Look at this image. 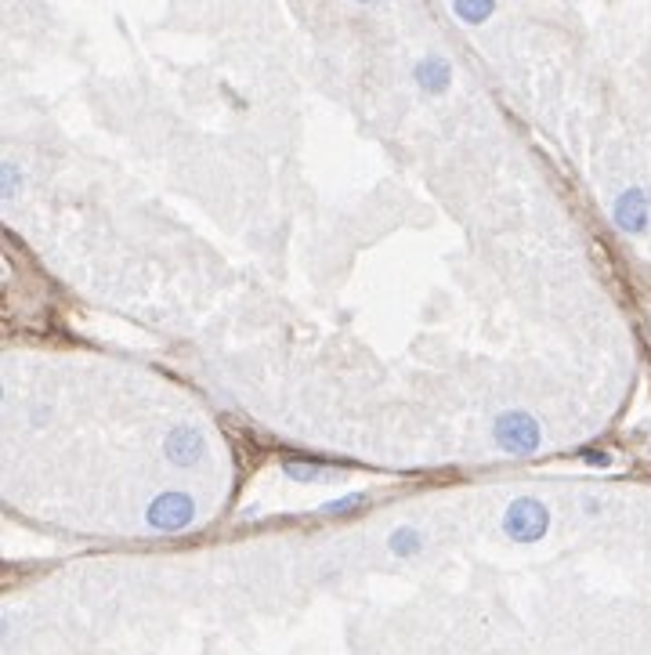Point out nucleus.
Instances as JSON below:
<instances>
[{"mask_svg":"<svg viewBox=\"0 0 651 655\" xmlns=\"http://www.w3.org/2000/svg\"><path fill=\"white\" fill-rule=\"evenodd\" d=\"M359 4H377V0H359Z\"/></svg>","mask_w":651,"mask_h":655,"instance_id":"13","label":"nucleus"},{"mask_svg":"<svg viewBox=\"0 0 651 655\" xmlns=\"http://www.w3.org/2000/svg\"><path fill=\"white\" fill-rule=\"evenodd\" d=\"M547 525H550V514L547 507L532 500V496H521L514 504L507 507L503 514V532H507L514 543H536L547 536Z\"/></svg>","mask_w":651,"mask_h":655,"instance_id":"2","label":"nucleus"},{"mask_svg":"<svg viewBox=\"0 0 651 655\" xmlns=\"http://www.w3.org/2000/svg\"><path fill=\"white\" fill-rule=\"evenodd\" d=\"M163 453H167V460L174 467H196L203 460V453H207V438L192 424H178L167 435V442H163Z\"/></svg>","mask_w":651,"mask_h":655,"instance_id":"5","label":"nucleus"},{"mask_svg":"<svg viewBox=\"0 0 651 655\" xmlns=\"http://www.w3.org/2000/svg\"><path fill=\"white\" fill-rule=\"evenodd\" d=\"M0 181H4V200H11L15 192H19V167L15 163H4V174H0Z\"/></svg>","mask_w":651,"mask_h":655,"instance_id":"10","label":"nucleus"},{"mask_svg":"<svg viewBox=\"0 0 651 655\" xmlns=\"http://www.w3.org/2000/svg\"><path fill=\"white\" fill-rule=\"evenodd\" d=\"M456 19L467 22V26H482V22L492 19L496 11V0H453Z\"/></svg>","mask_w":651,"mask_h":655,"instance_id":"7","label":"nucleus"},{"mask_svg":"<svg viewBox=\"0 0 651 655\" xmlns=\"http://www.w3.org/2000/svg\"><path fill=\"white\" fill-rule=\"evenodd\" d=\"M586 460H590V464H608V456H604V453H590Z\"/></svg>","mask_w":651,"mask_h":655,"instance_id":"12","label":"nucleus"},{"mask_svg":"<svg viewBox=\"0 0 651 655\" xmlns=\"http://www.w3.org/2000/svg\"><path fill=\"white\" fill-rule=\"evenodd\" d=\"M145 522L156 532H181L196 522V504L189 493H160L145 511Z\"/></svg>","mask_w":651,"mask_h":655,"instance_id":"3","label":"nucleus"},{"mask_svg":"<svg viewBox=\"0 0 651 655\" xmlns=\"http://www.w3.org/2000/svg\"><path fill=\"white\" fill-rule=\"evenodd\" d=\"M612 218L626 236H641V232H648V221H651L648 192H644L641 185L619 192V200H615V207H612Z\"/></svg>","mask_w":651,"mask_h":655,"instance_id":"4","label":"nucleus"},{"mask_svg":"<svg viewBox=\"0 0 651 655\" xmlns=\"http://www.w3.org/2000/svg\"><path fill=\"white\" fill-rule=\"evenodd\" d=\"M362 507V496H344V500H333V504L322 507V514H348V511H359Z\"/></svg>","mask_w":651,"mask_h":655,"instance_id":"11","label":"nucleus"},{"mask_svg":"<svg viewBox=\"0 0 651 655\" xmlns=\"http://www.w3.org/2000/svg\"><path fill=\"white\" fill-rule=\"evenodd\" d=\"M492 435H496V446L510 456H529L539 449L543 442V431H539V420L532 413H521V409H507L496 417L492 424Z\"/></svg>","mask_w":651,"mask_h":655,"instance_id":"1","label":"nucleus"},{"mask_svg":"<svg viewBox=\"0 0 651 655\" xmlns=\"http://www.w3.org/2000/svg\"><path fill=\"white\" fill-rule=\"evenodd\" d=\"M420 532L416 529H395L391 532V540H387V547H391V554H398V558H409V554H420Z\"/></svg>","mask_w":651,"mask_h":655,"instance_id":"8","label":"nucleus"},{"mask_svg":"<svg viewBox=\"0 0 651 655\" xmlns=\"http://www.w3.org/2000/svg\"><path fill=\"white\" fill-rule=\"evenodd\" d=\"M286 475L297 478V482H319L322 471H319V467H312V464H286Z\"/></svg>","mask_w":651,"mask_h":655,"instance_id":"9","label":"nucleus"},{"mask_svg":"<svg viewBox=\"0 0 651 655\" xmlns=\"http://www.w3.org/2000/svg\"><path fill=\"white\" fill-rule=\"evenodd\" d=\"M413 80L416 87L424 91V95H445L449 84H453V66L445 62V58H420L413 69Z\"/></svg>","mask_w":651,"mask_h":655,"instance_id":"6","label":"nucleus"}]
</instances>
